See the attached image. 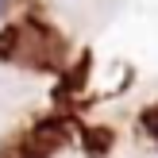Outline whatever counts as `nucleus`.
I'll return each mask as SVG.
<instances>
[{"label": "nucleus", "mask_w": 158, "mask_h": 158, "mask_svg": "<svg viewBox=\"0 0 158 158\" xmlns=\"http://www.w3.org/2000/svg\"><path fill=\"white\" fill-rule=\"evenodd\" d=\"M139 127H143L147 135L158 143V104H147L143 112H139Z\"/></svg>", "instance_id": "3"}, {"label": "nucleus", "mask_w": 158, "mask_h": 158, "mask_svg": "<svg viewBox=\"0 0 158 158\" xmlns=\"http://www.w3.org/2000/svg\"><path fill=\"white\" fill-rule=\"evenodd\" d=\"M108 147H112V131H108V127H89V131H85V151H89L93 158L104 154Z\"/></svg>", "instance_id": "2"}, {"label": "nucleus", "mask_w": 158, "mask_h": 158, "mask_svg": "<svg viewBox=\"0 0 158 158\" xmlns=\"http://www.w3.org/2000/svg\"><path fill=\"white\" fill-rule=\"evenodd\" d=\"M46 46L58 50V39L50 31H43L39 23H12L0 35V58L4 62H27V66H50L54 54H46Z\"/></svg>", "instance_id": "1"}]
</instances>
